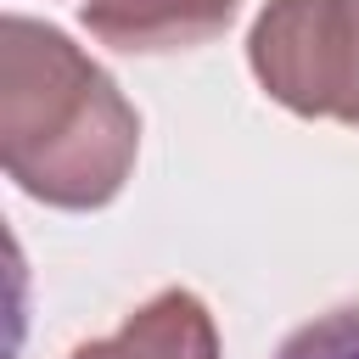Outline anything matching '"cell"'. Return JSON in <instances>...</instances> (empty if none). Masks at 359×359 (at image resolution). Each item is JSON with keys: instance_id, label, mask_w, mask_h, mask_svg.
Masks as SVG:
<instances>
[{"instance_id": "5b68a950", "label": "cell", "mask_w": 359, "mask_h": 359, "mask_svg": "<svg viewBox=\"0 0 359 359\" xmlns=\"http://www.w3.org/2000/svg\"><path fill=\"white\" fill-rule=\"evenodd\" d=\"M275 359H359V309H331L297 325Z\"/></svg>"}, {"instance_id": "277c9868", "label": "cell", "mask_w": 359, "mask_h": 359, "mask_svg": "<svg viewBox=\"0 0 359 359\" xmlns=\"http://www.w3.org/2000/svg\"><path fill=\"white\" fill-rule=\"evenodd\" d=\"M73 359H219V331H213V314L202 309V297L157 292L151 303H140L123 320V331L84 342Z\"/></svg>"}, {"instance_id": "7a4b0ae2", "label": "cell", "mask_w": 359, "mask_h": 359, "mask_svg": "<svg viewBox=\"0 0 359 359\" xmlns=\"http://www.w3.org/2000/svg\"><path fill=\"white\" fill-rule=\"evenodd\" d=\"M247 56L269 101L359 129V0H269Z\"/></svg>"}, {"instance_id": "3957f363", "label": "cell", "mask_w": 359, "mask_h": 359, "mask_svg": "<svg viewBox=\"0 0 359 359\" xmlns=\"http://www.w3.org/2000/svg\"><path fill=\"white\" fill-rule=\"evenodd\" d=\"M84 28L129 56L191 50L230 28L236 0H84Z\"/></svg>"}, {"instance_id": "6da1fadb", "label": "cell", "mask_w": 359, "mask_h": 359, "mask_svg": "<svg viewBox=\"0 0 359 359\" xmlns=\"http://www.w3.org/2000/svg\"><path fill=\"white\" fill-rule=\"evenodd\" d=\"M140 118L118 84L34 17L0 28V157L17 191L50 208H101L123 191Z\"/></svg>"}]
</instances>
